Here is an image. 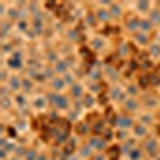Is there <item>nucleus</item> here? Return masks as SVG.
<instances>
[{
    "label": "nucleus",
    "mask_w": 160,
    "mask_h": 160,
    "mask_svg": "<svg viewBox=\"0 0 160 160\" xmlns=\"http://www.w3.org/2000/svg\"><path fill=\"white\" fill-rule=\"evenodd\" d=\"M133 38H135V42L139 43V45H148L149 43V37L146 32H136L135 35H133Z\"/></svg>",
    "instance_id": "10"
},
{
    "label": "nucleus",
    "mask_w": 160,
    "mask_h": 160,
    "mask_svg": "<svg viewBox=\"0 0 160 160\" xmlns=\"http://www.w3.org/2000/svg\"><path fill=\"white\" fill-rule=\"evenodd\" d=\"M125 108H127V109H130V111L136 109V108H138V101H136L135 98H128V99L125 101Z\"/></svg>",
    "instance_id": "19"
},
{
    "label": "nucleus",
    "mask_w": 160,
    "mask_h": 160,
    "mask_svg": "<svg viewBox=\"0 0 160 160\" xmlns=\"http://www.w3.org/2000/svg\"><path fill=\"white\" fill-rule=\"evenodd\" d=\"M34 106H35V108H45V104H47V99L43 98V96H37L34 101Z\"/></svg>",
    "instance_id": "22"
},
{
    "label": "nucleus",
    "mask_w": 160,
    "mask_h": 160,
    "mask_svg": "<svg viewBox=\"0 0 160 160\" xmlns=\"http://www.w3.org/2000/svg\"><path fill=\"white\" fill-rule=\"evenodd\" d=\"M152 29H154V24H152V21H151L149 18L141 19V22H139V31H141V32H146V34H148V32L152 31Z\"/></svg>",
    "instance_id": "9"
},
{
    "label": "nucleus",
    "mask_w": 160,
    "mask_h": 160,
    "mask_svg": "<svg viewBox=\"0 0 160 160\" xmlns=\"http://www.w3.org/2000/svg\"><path fill=\"white\" fill-rule=\"evenodd\" d=\"M104 72H106V77H109V78H118L117 71H114V68H111V66H108V68L104 69Z\"/></svg>",
    "instance_id": "23"
},
{
    "label": "nucleus",
    "mask_w": 160,
    "mask_h": 160,
    "mask_svg": "<svg viewBox=\"0 0 160 160\" xmlns=\"http://www.w3.org/2000/svg\"><path fill=\"white\" fill-rule=\"evenodd\" d=\"M109 13H111L112 18H120L123 15V10H122V7H120V3H112L111 8H109Z\"/></svg>",
    "instance_id": "11"
},
{
    "label": "nucleus",
    "mask_w": 160,
    "mask_h": 160,
    "mask_svg": "<svg viewBox=\"0 0 160 160\" xmlns=\"http://www.w3.org/2000/svg\"><path fill=\"white\" fill-rule=\"evenodd\" d=\"M139 22H141V19H135V18H131L130 21H127V29H130V31H139Z\"/></svg>",
    "instance_id": "15"
},
{
    "label": "nucleus",
    "mask_w": 160,
    "mask_h": 160,
    "mask_svg": "<svg viewBox=\"0 0 160 160\" xmlns=\"http://www.w3.org/2000/svg\"><path fill=\"white\" fill-rule=\"evenodd\" d=\"M7 66H8V69H15V71L21 69L22 66H24L22 58H21V53H19V51H13V53H11V58H10L8 62H7Z\"/></svg>",
    "instance_id": "1"
},
{
    "label": "nucleus",
    "mask_w": 160,
    "mask_h": 160,
    "mask_svg": "<svg viewBox=\"0 0 160 160\" xmlns=\"http://www.w3.org/2000/svg\"><path fill=\"white\" fill-rule=\"evenodd\" d=\"M118 123H120V127H123V128L131 127V118H120Z\"/></svg>",
    "instance_id": "27"
},
{
    "label": "nucleus",
    "mask_w": 160,
    "mask_h": 160,
    "mask_svg": "<svg viewBox=\"0 0 160 160\" xmlns=\"http://www.w3.org/2000/svg\"><path fill=\"white\" fill-rule=\"evenodd\" d=\"M15 102L18 106H24L26 102H28V99H26V95H16L15 96Z\"/></svg>",
    "instance_id": "25"
},
{
    "label": "nucleus",
    "mask_w": 160,
    "mask_h": 160,
    "mask_svg": "<svg viewBox=\"0 0 160 160\" xmlns=\"http://www.w3.org/2000/svg\"><path fill=\"white\" fill-rule=\"evenodd\" d=\"M90 45H91L93 50H101V48L104 47V42H102V38H101V37H95V38H91Z\"/></svg>",
    "instance_id": "16"
},
{
    "label": "nucleus",
    "mask_w": 160,
    "mask_h": 160,
    "mask_svg": "<svg viewBox=\"0 0 160 160\" xmlns=\"http://www.w3.org/2000/svg\"><path fill=\"white\" fill-rule=\"evenodd\" d=\"M136 8H138L139 13H142V15H149V13L152 11L149 2H138V3H136Z\"/></svg>",
    "instance_id": "12"
},
{
    "label": "nucleus",
    "mask_w": 160,
    "mask_h": 160,
    "mask_svg": "<svg viewBox=\"0 0 160 160\" xmlns=\"http://www.w3.org/2000/svg\"><path fill=\"white\" fill-rule=\"evenodd\" d=\"M149 53H151V56H154V58H160V45L158 43H152L151 48H149Z\"/></svg>",
    "instance_id": "18"
},
{
    "label": "nucleus",
    "mask_w": 160,
    "mask_h": 160,
    "mask_svg": "<svg viewBox=\"0 0 160 160\" xmlns=\"http://www.w3.org/2000/svg\"><path fill=\"white\" fill-rule=\"evenodd\" d=\"M8 88L11 91H18L22 88V78H19L18 75H11L8 80Z\"/></svg>",
    "instance_id": "4"
},
{
    "label": "nucleus",
    "mask_w": 160,
    "mask_h": 160,
    "mask_svg": "<svg viewBox=\"0 0 160 160\" xmlns=\"http://www.w3.org/2000/svg\"><path fill=\"white\" fill-rule=\"evenodd\" d=\"M91 91H95V93H98V91H101V88H99V82H93L91 83V88H90Z\"/></svg>",
    "instance_id": "28"
},
{
    "label": "nucleus",
    "mask_w": 160,
    "mask_h": 160,
    "mask_svg": "<svg viewBox=\"0 0 160 160\" xmlns=\"http://www.w3.org/2000/svg\"><path fill=\"white\" fill-rule=\"evenodd\" d=\"M149 19L152 21L154 26H160V10H158V8H154V10L149 13Z\"/></svg>",
    "instance_id": "13"
},
{
    "label": "nucleus",
    "mask_w": 160,
    "mask_h": 160,
    "mask_svg": "<svg viewBox=\"0 0 160 160\" xmlns=\"http://www.w3.org/2000/svg\"><path fill=\"white\" fill-rule=\"evenodd\" d=\"M138 85H127V88H125V91L127 93H130V95H131V98H135L136 95H138V93H139V88H136Z\"/></svg>",
    "instance_id": "20"
},
{
    "label": "nucleus",
    "mask_w": 160,
    "mask_h": 160,
    "mask_svg": "<svg viewBox=\"0 0 160 160\" xmlns=\"http://www.w3.org/2000/svg\"><path fill=\"white\" fill-rule=\"evenodd\" d=\"M71 95L74 96V98H83L85 96V90H83V85L82 83H78V82H75L72 87H71Z\"/></svg>",
    "instance_id": "5"
},
{
    "label": "nucleus",
    "mask_w": 160,
    "mask_h": 160,
    "mask_svg": "<svg viewBox=\"0 0 160 160\" xmlns=\"http://www.w3.org/2000/svg\"><path fill=\"white\" fill-rule=\"evenodd\" d=\"M53 69H55V72H56V74L64 75L66 72H69V71H68V69H69V62L66 61V59H59V61L55 64V68H53Z\"/></svg>",
    "instance_id": "6"
},
{
    "label": "nucleus",
    "mask_w": 160,
    "mask_h": 160,
    "mask_svg": "<svg viewBox=\"0 0 160 160\" xmlns=\"http://www.w3.org/2000/svg\"><path fill=\"white\" fill-rule=\"evenodd\" d=\"M62 78H64V82H66V85H69V87H72L75 82H74V75L71 74V72H66L64 75H61Z\"/></svg>",
    "instance_id": "21"
},
{
    "label": "nucleus",
    "mask_w": 160,
    "mask_h": 160,
    "mask_svg": "<svg viewBox=\"0 0 160 160\" xmlns=\"http://www.w3.org/2000/svg\"><path fill=\"white\" fill-rule=\"evenodd\" d=\"M34 88V80L31 78V77H26V78H22V90L28 93V91H31Z\"/></svg>",
    "instance_id": "17"
},
{
    "label": "nucleus",
    "mask_w": 160,
    "mask_h": 160,
    "mask_svg": "<svg viewBox=\"0 0 160 160\" xmlns=\"http://www.w3.org/2000/svg\"><path fill=\"white\" fill-rule=\"evenodd\" d=\"M50 102H53L58 109H66L69 106L68 98H64L61 93H51V95H50Z\"/></svg>",
    "instance_id": "2"
},
{
    "label": "nucleus",
    "mask_w": 160,
    "mask_h": 160,
    "mask_svg": "<svg viewBox=\"0 0 160 160\" xmlns=\"http://www.w3.org/2000/svg\"><path fill=\"white\" fill-rule=\"evenodd\" d=\"M64 87H68L66 85V82H64V78L59 75V77H55L51 80V88H53V91L55 93H59L61 90H64Z\"/></svg>",
    "instance_id": "7"
},
{
    "label": "nucleus",
    "mask_w": 160,
    "mask_h": 160,
    "mask_svg": "<svg viewBox=\"0 0 160 160\" xmlns=\"http://www.w3.org/2000/svg\"><path fill=\"white\" fill-rule=\"evenodd\" d=\"M32 29H34V32H35L37 35H40V34L43 32V29H45L43 21H42V19H35V21H34V24H32Z\"/></svg>",
    "instance_id": "14"
},
{
    "label": "nucleus",
    "mask_w": 160,
    "mask_h": 160,
    "mask_svg": "<svg viewBox=\"0 0 160 160\" xmlns=\"http://www.w3.org/2000/svg\"><path fill=\"white\" fill-rule=\"evenodd\" d=\"M95 16H96L98 22H108V21L112 19L109 10H106V8H98V10L95 11Z\"/></svg>",
    "instance_id": "3"
},
{
    "label": "nucleus",
    "mask_w": 160,
    "mask_h": 160,
    "mask_svg": "<svg viewBox=\"0 0 160 160\" xmlns=\"http://www.w3.org/2000/svg\"><path fill=\"white\" fill-rule=\"evenodd\" d=\"M125 90H122L118 85H114L112 88H111V98L112 99H118V101H122L123 98H125Z\"/></svg>",
    "instance_id": "8"
},
{
    "label": "nucleus",
    "mask_w": 160,
    "mask_h": 160,
    "mask_svg": "<svg viewBox=\"0 0 160 160\" xmlns=\"http://www.w3.org/2000/svg\"><path fill=\"white\" fill-rule=\"evenodd\" d=\"M16 28L19 29V31H22V32H26L29 29V24H28V21H24V19H19L18 22H16Z\"/></svg>",
    "instance_id": "24"
},
{
    "label": "nucleus",
    "mask_w": 160,
    "mask_h": 160,
    "mask_svg": "<svg viewBox=\"0 0 160 160\" xmlns=\"http://www.w3.org/2000/svg\"><path fill=\"white\" fill-rule=\"evenodd\" d=\"M83 98H85V99H83L85 106H93V104H95V98H93L91 95H85Z\"/></svg>",
    "instance_id": "26"
}]
</instances>
